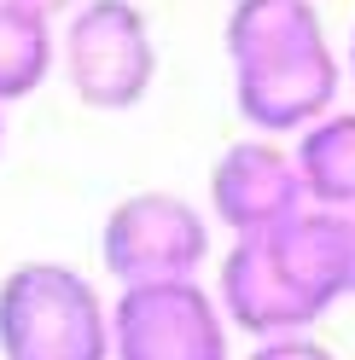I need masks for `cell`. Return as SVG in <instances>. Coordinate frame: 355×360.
I'll return each instance as SVG.
<instances>
[{
  "label": "cell",
  "mask_w": 355,
  "mask_h": 360,
  "mask_svg": "<svg viewBox=\"0 0 355 360\" xmlns=\"http://www.w3.org/2000/svg\"><path fill=\"white\" fill-rule=\"evenodd\" d=\"M0 360H111V308L64 262H18L0 279Z\"/></svg>",
  "instance_id": "cell-1"
},
{
  "label": "cell",
  "mask_w": 355,
  "mask_h": 360,
  "mask_svg": "<svg viewBox=\"0 0 355 360\" xmlns=\"http://www.w3.org/2000/svg\"><path fill=\"white\" fill-rule=\"evenodd\" d=\"M64 76L70 94L94 110H135L151 94L158 47L140 6L128 0H82L64 24Z\"/></svg>",
  "instance_id": "cell-2"
},
{
  "label": "cell",
  "mask_w": 355,
  "mask_h": 360,
  "mask_svg": "<svg viewBox=\"0 0 355 360\" xmlns=\"http://www.w3.org/2000/svg\"><path fill=\"white\" fill-rule=\"evenodd\" d=\"M99 256L117 285L198 279V267L210 256V221L175 192H135L105 215Z\"/></svg>",
  "instance_id": "cell-3"
},
{
  "label": "cell",
  "mask_w": 355,
  "mask_h": 360,
  "mask_svg": "<svg viewBox=\"0 0 355 360\" xmlns=\"http://www.w3.org/2000/svg\"><path fill=\"white\" fill-rule=\"evenodd\" d=\"M111 360H228L221 302L198 279L123 285L111 302Z\"/></svg>",
  "instance_id": "cell-4"
},
{
  "label": "cell",
  "mask_w": 355,
  "mask_h": 360,
  "mask_svg": "<svg viewBox=\"0 0 355 360\" xmlns=\"http://www.w3.org/2000/svg\"><path fill=\"white\" fill-rule=\"evenodd\" d=\"M233 99H239V117L262 134H303L338 99V58L326 41H309V47H292L280 58L239 64Z\"/></svg>",
  "instance_id": "cell-5"
},
{
  "label": "cell",
  "mask_w": 355,
  "mask_h": 360,
  "mask_svg": "<svg viewBox=\"0 0 355 360\" xmlns=\"http://www.w3.org/2000/svg\"><path fill=\"white\" fill-rule=\"evenodd\" d=\"M309 204L292 151H280L268 140H239L221 151V163L210 174V210L221 215V227H233V238L268 233L280 221H292Z\"/></svg>",
  "instance_id": "cell-6"
},
{
  "label": "cell",
  "mask_w": 355,
  "mask_h": 360,
  "mask_svg": "<svg viewBox=\"0 0 355 360\" xmlns=\"http://www.w3.org/2000/svg\"><path fill=\"white\" fill-rule=\"evenodd\" d=\"M262 244H268L274 267L285 274V285L315 314H326L338 297H349V215L344 210L303 204L292 221L262 233Z\"/></svg>",
  "instance_id": "cell-7"
},
{
  "label": "cell",
  "mask_w": 355,
  "mask_h": 360,
  "mask_svg": "<svg viewBox=\"0 0 355 360\" xmlns=\"http://www.w3.org/2000/svg\"><path fill=\"white\" fill-rule=\"evenodd\" d=\"M216 302H221V320H233L251 337H285V331H309L320 320V314L285 285V274L274 267L262 233L233 238L228 262H221V297Z\"/></svg>",
  "instance_id": "cell-8"
},
{
  "label": "cell",
  "mask_w": 355,
  "mask_h": 360,
  "mask_svg": "<svg viewBox=\"0 0 355 360\" xmlns=\"http://www.w3.org/2000/svg\"><path fill=\"white\" fill-rule=\"evenodd\" d=\"M292 163L309 204L349 215L355 210V110H326L320 122H309Z\"/></svg>",
  "instance_id": "cell-9"
},
{
  "label": "cell",
  "mask_w": 355,
  "mask_h": 360,
  "mask_svg": "<svg viewBox=\"0 0 355 360\" xmlns=\"http://www.w3.org/2000/svg\"><path fill=\"white\" fill-rule=\"evenodd\" d=\"M309 41H326L315 0H239L233 18H228L233 70L239 64H256V58H280L292 47H309Z\"/></svg>",
  "instance_id": "cell-10"
},
{
  "label": "cell",
  "mask_w": 355,
  "mask_h": 360,
  "mask_svg": "<svg viewBox=\"0 0 355 360\" xmlns=\"http://www.w3.org/2000/svg\"><path fill=\"white\" fill-rule=\"evenodd\" d=\"M53 58H58L53 18L0 0V110L12 99H30L35 87L53 76Z\"/></svg>",
  "instance_id": "cell-11"
},
{
  "label": "cell",
  "mask_w": 355,
  "mask_h": 360,
  "mask_svg": "<svg viewBox=\"0 0 355 360\" xmlns=\"http://www.w3.org/2000/svg\"><path fill=\"white\" fill-rule=\"evenodd\" d=\"M251 360H338L326 343H315L309 331H285V337H262L251 349Z\"/></svg>",
  "instance_id": "cell-12"
},
{
  "label": "cell",
  "mask_w": 355,
  "mask_h": 360,
  "mask_svg": "<svg viewBox=\"0 0 355 360\" xmlns=\"http://www.w3.org/2000/svg\"><path fill=\"white\" fill-rule=\"evenodd\" d=\"M12 6H30V12H41V18H58V12H76L82 0H12Z\"/></svg>",
  "instance_id": "cell-13"
},
{
  "label": "cell",
  "mask_w": 355,
  "mask_h": 360,
  "mask_svg": "<svg viewBox=\"0 0 355 360\" xmlns=\"http://www.w3.org/2000/svg\"><path fill=\"white\" fill-rule=\"evenodd\" d=\"M349 297H355V210H349Z\"/></svg>",
  "instance_id": "cell-14"
},
{
  "label": "cell",
  "mask_w": 355,
  "mask_h": 360,
  "mask_svg": "<svg viewBox=\"0 0 355 360\" xmlns=\"http://www.w3.org/2000/svg\"><path fill=\"white\" fill-rule=\"evenodd\" d=\"M349 70H355V35H349Z\"/></svg>",
  "instance_id": "cell-15"
},
{
  "label": "cell",
  "mask_w": 355,
  "mask_h": 360,
  "mask_svg": "<svg viewBox=\"0 0 355 360\" xmlns=\"http://www.w3.org/2000/svg\"><path fill=\"white\" fill-rule=\"evenodd\" d=\"M0 146H6V117H0Z\"/></svg>",
  "instance_id": "cell-16"
}]
</instances>
